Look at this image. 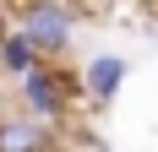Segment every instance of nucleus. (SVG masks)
Here are the masks:
<instances>
[{
    "label": "nucleus",
    "mask_w": 158,
    "mask_h": 152,
    "mask_svg": "<svg viewBox=\"0 0 158 152\" xmlns=\"http://www.w3.org/2000/svg\"><path fill=\"white\" fill-rule=\"evenodd\" d=\"M38 65H44V54L33 49V38L22 27H6V33H0V71H6V76L22 82V76H33Z\"/></svg>",
    "instance_id": "obj_5"
},
{
    "label": "nucleus",
    "mask_w": 158,
    "mask_h": 152,
    "mask_svg": "<svg viewBox=\"0 0 158 152\" xmlns=\"http://www.w3.org/2000/svg\"><path fill=\"white\" fill-rule=\"evenodd\" d=\"M126 76H131V65H126V54H87V65L77 71V82H82V98L87 103H98V109H109L114 98H120V87H126Z\"/></svg>",
    "instance_id": "obj_3"
},
{
    "label": "nucleus",
    "mask_w": 158,
    "mask_h": 152,
    "mask_svg": "<svg viewBox=\"0 0 158 152\" xmlns=\"http://www.w3.org/2000/svg\"><path fill=\"white\" fill-rule=\"evenodd\" d=\"M16 98H22V114H33L38 125L55 130V125L71 120V103L82 98V82L65 76V71H55V65H38L33 76L16 82Z\"/></svg>",
    "instance_id": "obj_1"
},
{
    "label": "nucleus",
    "mask_w": 158,
    "mask_h": 152,
    "mask_svg": "<svg viewBox=\"0 0 158 152\" xmlns=\"http://www.w3.org/2000/svg\"><path fill=\"white\" fill-rule=\"evenodd\" d=\"M87 152H104V147H98V141H87Z\"/></svg>",
    "instance_id": "obj_6"
},
{
    "label": "nucleus",
    "mask_w": 158,
    "mask_h": 152,
    "mask_svg": "<svg viewBox=\"0 0 158 152\" xmlns=\"http://www.w3.org/2000/svg\"><path fill=\"white\" fill-rule=\"evenodd\" d=\"M55 130L38 125L33 114H0V152H49Z\"/></svg>",
    "instance_id": "obj_4"
},
{
    "label": "nucleus",
    "mask_w": 158,
    "mask_h": 152,
    "mask_svg": "<svg viewBox=\"0 0 158 152\" xmlns=\"http://www.w3.org/2000/svg\"><path fill=\"white\" fill-rule=\"evenodd\" d=\"M16 27L33 38V49L44 54V65H55L71 49V38H77V6H60V0H33V6H16Z\"/></svg>",
    "instance_id": "obj_2"
}]
</instances>
